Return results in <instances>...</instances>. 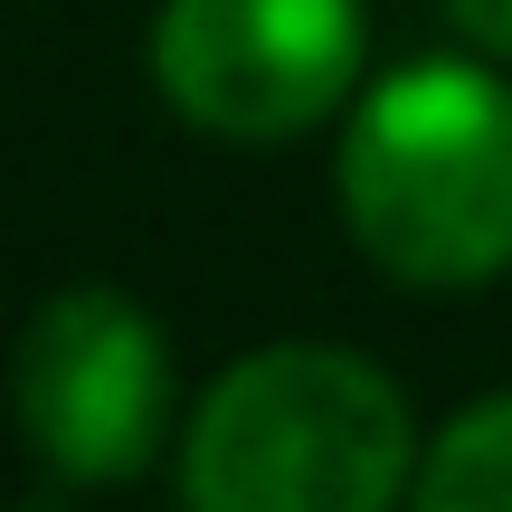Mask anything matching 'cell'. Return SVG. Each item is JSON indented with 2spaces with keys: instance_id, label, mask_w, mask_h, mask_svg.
<instances>
[{
  "instance_id": "obj_3",
  "label": "cell",
  "mask_w": 512,
  "mask_h": 512,
  "mask_svg": "<svg viewBox=\"0 0 512 512\" xmlns=\"http://www.w3.org/2000/svg\"><path fill=\"white\" fill-rule=\"evenodd\" d=\"M152 76L181 124L228 143H285L351 95L361 0H162Z\"/></svg>"
},
{
  "instance_id": "obj_6",
  "label": "cell",
  "mask_w": 512,
  "mask_h": 512,
  "mask_svg": "<svg viewBox=\"0 0 512 512\" xmlns=\"http://www.w3.org/2000/svg\"><path fill=\"white\" fill-rule=\"evenodd\" d=\"M456 38H475L484 57H512V0H446Z\"/></svg>"
},
{
  "instance_id": "obj_2",
  "label": "cell",
  "mask_w": 512,
  "mask_h": 512,
  "mask_svg": "<svg viewBox=\"0 0 512 512\" xmlns=\"http://www.w3.org/2000/svg\"><path fill=\"white\" fill-rule=\"evenodd\" d=\"M418 475V427L389 370L332 342H266L200 399L181 446L190 512H389Z\"/></svg>"
},
{
  "instance_id": "obj_5",
  "label": "cell",
  "mask_w": 512,
  "mask_h": 512,
  "mask_svg": "<svg viewBox=\"0 0 512 512\" xmlns=\"http://www.w3.org/2000/svg\"><path fill=\"white\" fill-rule=\"evenodd\" d=\"M408 512H512V389L456 408L437 427V446L418 456Z\"/></svg>"
},
{
  "instance_id": "obj_1",
  "label": "cell",
  "mask_w": 512,
  "mask_h": 512,
  "mask_svg": "<svg viewBox=\"0 0 512 512\" xmlns=\"http://www.w3.org/2000/svg\"><path fill=\"white\" fill-rule=\"evenodd\" d=\"M342 219L399 285H494L512 266V86L465 57L399 67L342 133Z\"/></svg>"
},
{
  "instance_id": "obj_4",
  "label": "cell",
  "mask_w": 512,
  "mask_h": 512,
  "mask_svg": "<svg viewBox=\"0 0 512 512\" xmlns=\"http://www.w3.org/2000/svg\"><path fill=\"white\" fill-rule=\"evenodd\" d=\"M10 408L19 437L76 484H124L152 465L171 427V351L133 294L114 285H67L29 313L10 361Z\"/></svg>"
}]
</instances>
